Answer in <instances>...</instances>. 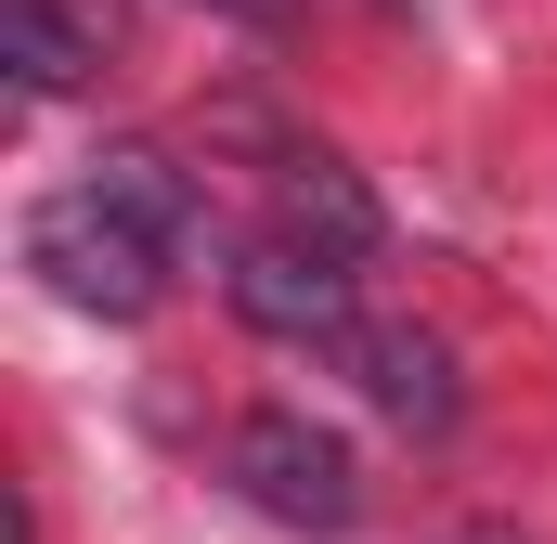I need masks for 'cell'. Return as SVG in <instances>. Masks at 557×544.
<instances>
[{
	"mask_svg": "<svg viewBox=\"0 0 557 544\" xmlns=\"http://www.w3.org/2000/svg\"><path fill=\"white\" fill-rule=\"evenodd\" d=\"M26 272H39L65 311H91V324H143V311L169 298V260L143 247V234L104 208V195H91V182L26 208Z\"/></svg>",
	"mask_w": 557,
	"mask_h": 544,
	"instance_id": "1",
	"label": "cell"
},
{
	"mask_svg": "<svg viewBox=\"0 0 557 544\" xmlns=\"http://www.w3.org/2000/svg\"><path fill=\"white\" fill-rule=\"evenodd\" d=\"M208 143H247V156L273 169V195H285V234H311V247H337V260H363V247L389 234V208L363 195V169H350L337 143L285 131L273 104H208Z\"/></svg>",
	"mask_w": 557,
	"mask_h": 544,
	"instance_id": "2",
	"label": "cell"
},
{
	"mask_svg": "<svg viewBox=\"0 0 557 544\" xmlns=\"http://www.w3.org/2000/svg\"><path fill=\"white\" fill-rule=\"evenodd\" d=\"M221 298H234V324H260L285 350H350L363 337V285L337 247H311V234H247L234 272H221Z\"/></svg>",
	"mask_w": 557,
	"mask_h": 544,
	"instance_id": "3",
	"label": "cell"
},
{
	"mask_svg": "<svg viewBox=\"0 0 557 544\" xmlns=\"http://www.w3.org/2000/svg\"><path fill=\"white\" fill-rule=\"evenodd\" d=\"M234 493L285 519V532H350L363 519V467H350V441L337 428H311V415H247L234 428Z\"/></svg>",
	"mask_w": 557,
	"mask_h": 544,
	"instance_id": "4",
	"label": "cell"
},
{
	"mask_svg": "<svg viewBox=\"0 0 557 544\" xmlns=\"http://www.w3.org/2000/svg\"><path fill=\"white\" fill-rule=\"evenodd\" d=\"M91 195H104V208H117L169 272L208 247V195H195V169H182L169 143H104V156H91Z\"/></svg>",
	"mask_w": 557,
	"mask_h": 544,
	"instance_id": "5",
	"label": "cell"
},
{
	"mask_svg": "<svg viewBox=\"0 0 557 544\" xmlns=\"http://www.w3.org/2000/svg\"><path fill=\"white\" fill-rule=\"evenodd\" d=\"M337 363L363 376V403L389 415V428H416V441H441V428H454V403H467V390H454V350H441L428 324H363Z\"/></svg>",
	"mask_w": 557,
	"mask_h": 544,
	"instance_id": "6",
	"label": "cell"
},
{
	"mask_svg": "<svg viewBox=\"0 0 557 544\" xmlns=\"http://www.w3.org/2000/svg\"><path fill=\"white\" fill-rule=\"evenodd\" d=\"M0 65H13V91H78L91 78V26L65 0H0Z\"/></svg>",
	"mask_w": 557,
	"mask_h": 544,
	"instance_id": "7",
	"label": "cell"
},
{
	"mask_svg": "<svg viewBox=\"0 0 557 544\" xmlns=\"http://www.w3.org/2000/svg\"><path fill=\"white\" fill-rule=\"evenodd\" d=\"M208 13H234V26H285V0H208Z\"/></svg>",
	"mask_w": 557,
	"mask_h": 544,
	"instance_id": "8",
	"label": "cell"
},
{
	"mask_svg": "<svg viewBox=\"0 0 557 544\" xmlns=\"http://www.w3.org/2000/svg\"><path fill=\"white\" fill-rule=\"evenodd\" d=\"M376 13H428V0H376Z\"/></svg>",
	"mask_w": 557,
	"mask_h": 544,
	"instance_id": "9",
	"label": "cell"
}]
</instances>
